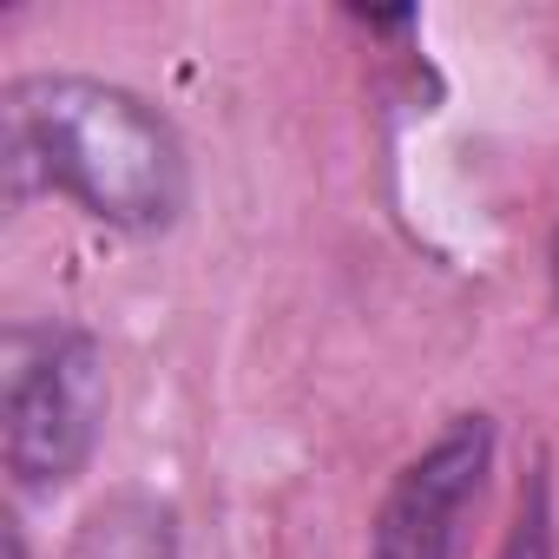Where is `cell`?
Masks as SVG:
<instances>
[{"label": "cell", "mask_w": 559, "mask_h": 559, "mask_svg": "<svg viewBox=\"0 0 559 559\" xmlns=\"http://www.w3.org/2000/svg\"><path fill=\"white\" fill-rule=\"evenodd\" d=\"M0 178H8L14 204L60 191L86 217L139 237L171 230L191 198V165L171 119L152 99L80 73H40L8 86Z\"/></svg>", "instance_id": "cell-1"}, {"label": "cell", "mask_w": 559, "mask_h": 559, "mask_svg": "<svg viewBox=\"0 0 559 559\" xmlns=\"http://www.w3.org/2000/svg\"><path fill=\"white\" fill-rule=\"evenodd\" d=\"M8 559H27V539H21V526L8 520Z\"/></svg>", "instance_id": "cell-6"}, {"label": "cell", "mask_w": 559, "mask_h": 559, "mask_svg": "<svg viewBox=\"0 0 559 559\" xmlns=\"http://www.w3.org/2000/svg\"><path fill=\"white\" fill-rule=\"evenodd\" d=\"M106 356L73 323H14L0 336V454L14 487L60 493L106 435Z\"/></svg>", "instance_id": "cell-2"}, {"label": "cell", "mask_w": 559, "mask_h": 559, "mask_svg": "<svg viewBox=\"0 0 559 559\" xmlns=\"http://www.w3.org/2000/svg\"><path fill=\"white\" fill-rule=\"evenodd\" d=\"M552 297H559V230H552Z\"/></svg>", "instance_id": "cell-7"}, {"label": "cell", "mask_w": 559, "mask_h": 559, "mask_svg": "<svg viewBox=\"0 0 559 559\" xmlns=\"http://www.w3.org/2000/svg\"><path fill=\"white\" fill-rule=\"evenodd\" d=\"M67 559H178V520L165 500L112 493L80 520Z\"/></svg>", "instance_id": "cell-4"}, {"label": "cell", "mask_w": 559, "mask_h": 559, "mask_svg": "<svg viewBox=\"0 0 559 559\" xmlns=\"http://www.w3.org/2000/svg\"><path fill=\"white\" fill-rule=\"evenodd\" d=\"M493 474V421L454 415L382 493L369 526V559H461L467 526L487 500Z\"/></svg>", "instance_id": "cell-3"}, {"label": "cell", "mask_w": 559, "mask_h": 559, "mask_svg": "<svg viewBox=\"0 0 559 559\" xmlns=\"http://www.w3.org/2000/svg\"><path fill=\"white\" fill-rule=\"evenodd\" d=\"M493 559H559L552 552V480H546V467L526 474L520 507H513V526H507V539H500Z\"/></svg>", "instance_id": "cell-5"}]
</instances>
